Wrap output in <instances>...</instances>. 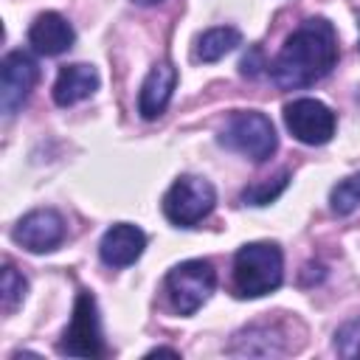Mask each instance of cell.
<instances>
[{"label": "cell", "mask_w": 360, "mask_h": 360, "mask_svg": "<svg viewBox=\"0 0 360 360\" xmlns=\"http://www.w3.org/2000/svg\"><path fill=\"white\" fill-rule=\"evenodd\" d=\"M338 62V34L329 20H304L281 45L270 65L273 82L284 90H301L323 79Z\"/></svg>", "instance_id": "1"}, {"label": "cell", "mask_w": 360, "mask_h": 360, "mask_svg": "<svg viewBox=\"0 0 360 360\" xmlns=\"http://www.w3.org/2000/svg\"><path fill=\"white\" fill-rule=\"evenodd\" d=\"M219 143L259 163V160H267L276 152L278 138H276L273 121L264 112L242 110V112H233L228 118V124L219 135Z\"/></svg>", "instance_id": "3"}, {"label": "cell", "mask_w": 360, "mask_h": 360, "mask_svg": "<svg viewBox=\"0 0 360 360\" xmlns=\"http://www.w3.org/2000/svg\"><path fill=\"white\" fill-rule=\"evenodd\" d=\"M174 84H177V68H174L172 62H158V65L146 73V79H143V84H141V93H138V112H141L146 121L163 115L166 107H169V101H172Z\"/></svg>", "instance_id": "11"}, {"label": "cell", "mask_w": 360, "mask_h": 360, "mask_svg": "<svg viewBox=\"0 0 360 360\" xmlns=\"http://www.w3.org/2000/svg\"><path fill=\"white\" fill-rule=\"evenodd\" d=\"M132 3H138V6H155V3H160V0H132Z\"/></svg>", "instance_id": "21"}, {"label": "cell", "mask_w": 360, "mask_h": 360, "mask_svg": "<svg viewBox=\"0 0 360 360\" xmlns=\"http://www.w3.org/2000/svg\"><path fill=\"white\" fill-rule=\"evenodd\" d=\"M146 248V233L138 228V225H129V222H118L112 225L104 236H101V245H98V256L104 264L110 267H127L132 262L141 259Z\"/></svg>", "instance_id": "10"}, {"label": "cell", "mask_w": 360, "mask_h": 360, "mask_svg": "<svg viewBox=\"0 0 360 360\" xmlns=\"http://www.w3.org/2000/svg\"><path fill=\"white\" fill-rule=\"evenodd\" d=\"M96 87H98V73L93 65H87V62L65 65L53 82V101L59 107H70V104H79L82 98L93 96Z\"/></svg>", "instance_id": "13"}, {"label": "cell", "mask_w": 360, "mask_h": 360, "mask_svg": "<svg viewBox=\"0 0 360 360\" xmlns=\"http://www.w3.org/2000/svg\"><path fill=\"white\" fill-rule=\"evenodd\" d=\"M242 42V34L231 25H217L211 31H205L200 39H197V59L202 62H217L222 59L225 53H231L236 45Z\"/></svg>", "instance_id": "14"}, {"label": "cell", "mask_w": 360, "mask_h": 360, "mask_svg": "<svg viewBox=\"0 0 360 360\" xmlns=\"http://www.w3.org/2000/svg\"><path fill=\"white\" fill-rule=\"evenodd\" d=\"M214 202H217V191L208 180L197 174H183L163 194V214L169 222L180 228H191L211 214Z\"/></svg>", "instance_id": "4"}, {"label": "cell", "mask_w": 360, "mask_h": 360, "mask_svg": "<svg viewBox=\"0 0 360 360\" xmlns=\"http://www.w3.org/2000/svg\"><path fill=\"white\" fill-rule=\"evenodd\" d=\"M284 124L307 146H323L335 135V112L318 98H295L284 107Z\"/></svg>", "instance_id": "7"}, {"label": "cell", "mask_w": 360, "mask_h": 360, "mask_svg": "<svg viewBox=\"0 0 360 360\" xmlns=\"http://www.w3.org/2000/svg\"><path fill=\"white\" fill-rule=\"evenodd\" d=\"M329 205H332V211L340 214V217L352 214V211L360 205V172L352 174V177H346V180H340V183L332 188Z\"/></svg>", "instance_id": "16"}, {"label": "cell", "mask_w": 360, "mask_h": 360, "mask_svg": "<svg viewBox=\"0 0 360 360\" xmlns=\"http://www.w3.org/2000/svg\"><path fill=\"white\" fill-rule=\"evenodd\" d=\"M259 56H262V53H259V48H253V53L242 59V73H245V76H256V73H259V68H262Z\"/></svg>", "instance_id": "19"}, {"label": "cell", "mask_w": 360, "mask_h": 360, "mask_svg": "<svg viewBox=\"0 0 360 360\" xmlns=\"http://www.w3.org/2000/svg\"><path fill=\"white\" fill-rule=\"evenodd\" d=\"M214 284H217V273H214L211 262H205V259L180 262L166 276L169 298L180 315H194L214 292Z\"/></svg>", "instance_id": "5"}, {"label": "cell", "mask_w": 360, "mask_h": 360, "mask_svg": "<svg viewBox=\"0 0 360 360\" xmlns=\"http://www.w3.org/2000/svg\"><path fill=\"white\" fill-rule=\"evenodd\" d=\"M335 349L346 360H360V318L343 323L335 335Z\"/></svg>", "instance_id": "18"}, {"label": "cell", "mask_w": 360, "mask_h": 360, "mask_svg": "<svg viewBox=\"0 0 360 360\" xmlns=\"http://www.w3.org/2000/svg\"><path fill=\"white\" fill-rule=\"evenodd\" d=\"M287 183H290V172H278L276 177H267L262 183L248 186L242 191V202L245 205H267V202H273L287 188Z\"/></svg>", "instance_id": "15"}, {"label": "cell", "mask_w": 360, "mask_h": 360, "mask_svg": "<svg viewBox=\"0 0 360 360\" xmlns=\"http://www.w3.org/2000/svg\"><path fill=\"white\" fill-rule=\"evenodd\" d=\"M73 39H76L73 25L62 14H56V11L37 14V20L28 28V42L42 56H59V53H65L73 45Z\"/></svg>", "instance_id": "12"}, {"label": "cell", "mask_w": 360, "mask_h": 360, "mask_svg": "<svg viewBox=\"0 0 360 360\" xmlns=\"http://www.w3.org/2000/svg\"><path fill=\"white\" fill-rule=\"evenodd\" d=\"M3 82H0V110L3 115H14L25 98L31 96L37 79H39V68L37 62L25 53V51H11L3 59Z\"/></svg>", "instance_id": "8"}, {"label": "cell", "mask_w": 360, "mask_h": 360, "mask_svg": "<svg viewBox=\"0 0 360 360\" xmlns=\"http://www.w3.org/2000/svg\"><path fill=\"white\" fill-rule=\"evenodd\" d=\"M284 278V259L273 242H250L233 256V287L242 298H259L278 290Z\"/></svg>", "instance_id": "2"}, {"label": "cell", "mask_w": 360, "mask_h": 360, "mask_svg": "<svg viewBox=\"0 0 360 360\" xmlns=\"http://www.w3.org/2000/svg\"><path fill=\"white\" fill-rule=\"evenodd\" d=\"M59 352L68 357H101L104 343H101V329H98V309L96 298L82 290L73 304V318L62 335Z\"/></svg>", "instance_id": "6"}, {"label": "cell", "mask_w": 360, "mask_h": 360, "mask_svg": "<svg viewBox=\"0 0 360 360\" xmlns=\"http://www.w3.org/2000/svg\"><path fill=\"white\" fill-rule=\"evenodd\" d=\"M25 290H28V284H25V278H22V273H17V267H11V264H6L3 267V309L6 312H14L17 309V304L25 298Z\"/></svg>", "instance_id": "17"}, {"label": "cell", "mask_w": 360, "mask_h": 360, "mask_svg": "<svg viewBox=\"0 0 360 360\" xmlns=\"http://www.w3.org/2000/svg\"><path fill=\"white\" fill-rule=\"evenodd\" d=\"M149 354H169V357H177V352H174V349H152Z\"/></svg>", "instance_id": "20"}, {"label": "cell", "mask_w": 360, "mask_h": 360, "mask_svg": "<svg viewBox=\"0 0 360 360\" xmlns=\"http://www.w3.org/2000/svg\"><path fill=\"white\" fill-rule=\"evenodd\" d=\"M14 242L31 253H48L65 239V219L53 208H37L25 214L14 228Z\"/></svg>", "instance_id": "9"}]
</instances>
